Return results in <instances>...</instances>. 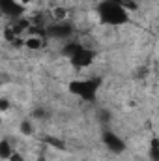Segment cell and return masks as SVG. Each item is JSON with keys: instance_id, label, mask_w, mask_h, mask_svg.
I'll list each match as a JSON object with an SVG mask.
<instances>
[{"instance_id": "6da1fadb", "label": "cell", "mask_w": 159, "mask_h": 161, "mask_svg": "<svg viewBox=\"0 0 159 161\" xmlns=\"http://www.w3.org/2000/svg\"><path fill=\"white\" fill-rule=\"evenodd\" d=\"M97 17H99V23L107 26H123L129 23V13L112 0H103L97 6Z\"/></svg>"}, {"instance_id": "7a4b0ae2", "label": "cell", "mask_w": 159, "mask_h": 161, "mask_svg": "<svg viewBox=\"0 0 159 161\" xmlns=\"http://www.w3.org/2000/svg\"><path fill=\"white\" fill-rule=\"evenodd\" d=\"M99 88H101V79H97V77L75 79V80H69V84H68V90H69L71 96H75L79 99H84L88 103L96 101Z\"/></svg>"}, {"instance_id": "3957f363", "label": "cell", "mask_w": 159, "mask_h": 161, "mask_svg": "<svg viewBox=\"0 0 159 161\" xmlns=\"http://www.w3.org/2000/svg\"><path fill=\"white\" fill-rule=\"evenodd\" d=\"M75 28L69 21H51L45 25V38L58 41H69Z\"/></svg>"}, {"instance_id": "277c9868", "label": "cell", "mask_w": 159, "mask_h": 161, "mask_svg": "<svg viewBox=\"0 0 159 161\" xmlns=\"http://www.w3.org/2000/svg\"><path fill=\"white\" fill-rule=\"evenodd\" d=\"M101 142H103V144L107 146V150L112 152V154H123L125 148H127L125 141L120 137L118 133H114V131H111V129H105V131L101 133Z\"/></svg>"}, {"instance_id": "5b68a950", "label": "cell", "mask_w": 159, "mask_h": 161, "mask_svg": "<svg viewBox=\"0 0 159 161\" xmlns=\"http://www.w3.org/2000/svg\"><path fill=\"white\" fill-rule=\"evenodd\" d=\"M68 60H69V64H71L75 69H84V68H90V66L94 64L96 53H94L92 49H86V47L82 45L79 51H77L73 56H69Z\"/></svg>"}, {"instance_id": "8992f818", "label": "cell", "mask_w": 159, "mask_h": 161, "mask_svg": "<svg viewBox=\"0 0 159 161\" xmlns=\"http://www.w3.org/2000/svg\"><path fill=\"white\" fill-rule=\"evenodd\" d=\"M25 6L19 0H0V13L4 17H8L9 21L13 19H21L25 15Z\"/></svg>"}, {"instance_id": "52a82bcc", "label": "cell", "mask_w": 159, "mask_h": 161, "mask_svg": "<svg viewBox=\"0 0 159 161\" xmlns=\"http://www.w3.org/2000/svg\"><path fill=\"white\" fill-rule=\"evenodd\" d=\"M45 40L43 36H25L23 38V47L28 51H41L45 47Z\"/></svg>"}, {"instance_id": "ba28073f", "label": "cell", "mask_w": 159, "mask_h": 161, "mask_svg": "<svg viewBox=\"0 0 159 161\" xmlns=\"http://www.w3.org/2000/svg\"><path fill=\"white\" fill-rule=\"evenodd\" d=\"M15 152V148H13V144L9 142V139H0V161H8L9 159V156Z\"/></svg>"}, {"instance_id": "9c48e42d", "label": "cell", "mask_w": 159, "mask_h": 161, "mask_svg": "<svg viewBox=\"0 0 159 161\" xmlns=\"http://www.w3.org/2000/svg\"><path fill=\"white\" fill-rule=\"evenodd\" d=\"M51 21H68V9L64 8H54L51 13Z\"/></svg>"}, {"instance_id": "30bf717a", "label": "cell", "mask_w": 159, "mask_h": 161, "mask_svg": "<svg viewBox=\"0 0 159 161\" xmlns=\"http://www.w3.org/2000/svg\"><path fill=\"white\" fill-rule=\"evenodd\" d=\"M150 159L159 161V142H157V139H152V141H150Z\"/></svg>"}, {"instance_id": "8fae6325", "label": "cell", "mask_w": 159, "mask_h": 161, "mask_svg": "<svg viewBox=\"0 0 159 161\" xmlns=\"http://www.w3.org/2000/svg\"><path fill=\"white\" fill-rule=\"evenodd\" d=\"M19 129H21V133H23V135H26V137H30V135L34 133V125H32V122H30V120H23Z\"/></svg>"}, {"instance_id": "7c38bea8", "label": "cell", "mask_w": 159, "mask_h": 161, "mask_svg": "<svg viewBox=\"0 0 159 161\" xmlns=\"http://www.w3.org/2000/svg\"><path fill=\"white\" fill-rule=\"evenodd\" d=\"M9 109H11V101H9L8 97L0 96V114H2V113H8Z\"/></svg>"}, {"instance_id": "4fadbf2b", "label": "cell", "mask_w": 159, "mask_h": 161, "mask_svg": "<svg viewBox=\"0 0 159 161\" xmlns=\"http://www.w3.org/2000/svg\"><path fill=\"white\" fill-rule=\"evenodd\" d=\"M47 142H49L51 146L58 148V150H64V148H66V144H64V142H60V139H56V137H47Z\"/></svg>"}, {"instance_id": "5bb4252c", "label": "cell", "mask_w": 159, "mask_h": 161, "mask_svg": "<svg viewBox=\"0 0 159 161\" xmlns=\"http://www.w3.org/2000/svg\"><path fill=\"white\" fill-rule=\"evenodd\" d=\"M8 161H25V156L23 154H19V152H13L11 156H9V159Z\"/></svg>"}, {"instance_id": "9a60e30c", "label": "cell", "mask_w": 159, "mask_h": 161, "mask_svg": "<svg viewBox=\"0 0 159 161\" xmlns=\"http://www.w3.org/2000/svg\"><path fill=\"white\" fill-rule=\"evenodd\" d=\"M19 2H21V4H23V6H25V8H26V6H28V4H32V2H34V0H19Z\"/></svg>"}, {"instance_id": "2e32d148", "label": "cell", "mask_w": 159, "mask_h": 161, "mask_svg": "<svg viewBox=\"0 0 159 161\" xmlns=\"http://www.w3.org/2000/svg\"><path fill=\"white\" fill-rule=\"evenodd\" d=\"M38 161H45V159H43V158H41V159H38Z\"/></svg>"}]
</instances>
